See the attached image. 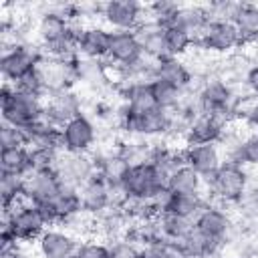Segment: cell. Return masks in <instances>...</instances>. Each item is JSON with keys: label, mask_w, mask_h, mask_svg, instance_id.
Returning <instances> with one entry per match:
<instances>
[{"label": "cell", "mask_w": 258, "mask_h": 258, "mask_svg": "<svg viewBox=\"0 0 258 258\" xmlns=\"http://www.w3.org/2000/svg\"><path fill=\"white\" fill-rule=\"evenodd\" d=\"M0 111H2V123L22 129L42 117L44 97L22 93L12 83H4L0 97Z\"/></svg>", "instance_id": "6da1fadb"}, {"label": "cell", "mask_w": 258, "mask_h": 258, "mask_svg": "<svg viewBox=\"0 0 258 258\" xmlns=\"http://www.w3.org/2000/svg\"><path fill=\"white\" fill-rule=\"evenodd\" d=\"M127 202H149L161 189L167 187V175L161 173L153 163H135L129 165L123 179L119 181Z\"/></svg>", "instance_id": "7a4b0ae2"}, {"label": "cell", "mask_w": 258, "mask_h": 258, "mask_svg": "<svg viewBox=\"0 0 258 258\" xmlns=\"http://www.w3.org/2000/svg\"><path fill=\"white\" fill-rule=\"evenodd\" d=\"M204 183L210 187V194L226 204H236L248 189V173L242 165L224 161L218 171L204 179Z\"/></svg>", "instance_id": "3957f363"}, {"label": "cell", "mask_w": 258, "mask_h": 258, "mask_svg": "<svg viewBox=\"0 0 258 258\" xmlns=\"http://www.w3.org/2000/svg\"><path fill=\"white\" fill-rule=\"evenodd\" d=\"M54 171L60 179L62 191H79L83 183L99 173L97 161L91 153H69L62 151L54 165Z\"/></svg>", "instance_id": "277c9868"}, {"label": "cell", "mask_w": 258, "mask_h": 258, "mask_svg": "<svg viewBox=\"0 0 258 258\" xmlns=\"http://www.w3.org/2000/svg\"><path fill=\"white\" fill-rule=\"evenodd\" d=\"M2 224L8 226L18 242H32L38 240L40 234L46 230V222L38 210L36 204L24 200L18 206H12L10 210H4Z\"/></svg>", "instance_id": "5b68a950"}, {"label": "cell", "mask_w": 258, "mask_h": 258, "mask_svg": "<svg viewBox=\"0 0 258 258\" xmlns=\"http://www.w3.org/2000/svg\"><path fill=\"white\" fill-rule=\"evenodd\" d=\"M79 60V58H77ZM77 60H60L48 54H42L34 67V73L42 85L44 95L71 89L79 81Z\"/></svg>", "instance_id": "8992f818"}, {"label": "cell", "mask_w": 258, "mask_h": 258, "mask_svg": "<svg viewBox=\"0 0 258 258\" xmlns=\"http://www.w3.org/2000/svg\"><path fill=\"white\" fill-rule=\"evenodd\" d=\"M40 56H42V50L30 42L18 44L12 48H4L2 58H0L4 83H16L22 77H26L28 73H32Z\"/></svg>", "instance_id": "52a82bcc"}, {"label": "cell", "mask_w": 258, "mask_h": 258, "mask_svg": "<svg viewBox=\"0 0 258 258\" xmlns=\"http://www.w3.org/2000/svg\"><path fill=\"white\" fill-rule=\"evenodd\" d=\"M198 101L202 113H222V111H234L236 95L224 79L206 77L198 91Z\"/></svg>", "instance_id": "ba28073f"}, {"label": "cell", "mask_w": 258, "mask_h": 258, "mask_svg": "<svg viewBox=\"0 0 258 258\" xmlns=\"http://www.w3.org/2000/svg\"><path fill=\"white\" fill-rule=\"evenodd\" d=\"M198 46L210 54H228L234 48L242 46V38L234 22L216 20L208 24L206 32L198 40Z\"/></svg>", "instance_id": "9c48e42d"}, {"label": "cell", "mask_w": 258, "mask_h": 258, "mask_svg": "<svg viewBox=\"0 0 258 258\" xmlns=\"http://www.w3.org/2000/svg\"><path fill=\"white\" fill-rule=\"evenodd\" d=\"M103 20L113 30H137L145 16V6L133 0H113L101 8Z\"/></svg>", "instance_id": "30bf717a"}, {"label": "cell", "mask_w": 258, "mask_h": 258, "mask_svg": "<svg viewBox=\"0 0 258 258\" xmlns=\"http://www.w3.org/2000/svg\"><path fill=\"white\" fill-rule=\"evenodd\" d=\"M81 113H83L81 111V99L73 89L48 93L44 97V113H42V117L48 123L56 125V127L67 125L71 119H75Z\"/></svg>", "instance_id": "8fae6325"}, {"label": "cell", "mask_w": 258, "mask_h": 258, "mask_svg": "<svg viewBox=\"0 0 258 258\" xmlns=\"http://www.w3.org/2000/svg\"><path fill=\"white\" fill-rule=\"evenodd\" d=\"M143 56V48L139 42V36L135 30H115L111 32V44L107 58L113 62V67L129 69L137 64Z\"/></svg>", "instance_id": "7c38bea8"}, {"label": "cell", "mask_w": 258, "mask_h": 258, "mask_svg": "<svg viewBox=\"0 0 258 258\" xmlns=\"http://www.w3.org/2000/svg\"><path fill=\"white\" fill-rule=\"evenodd\" d=\"M60 129H62L64 151H69V153H89L93 149L95 139H97V129H95V123L85 113L77 115L75 119H71Z\"/></svg>", "instance_id": "4fadbf2b"}, {"label": "cell", "mask_w": 258, "mask_h": 258, "mask_svg": "<svg viewBox=\"0 0 258 258\" xmlns=\"http://www.w3.org/2000/svg\"><path fill=\"white\" fill-rule=\"evenodd\" d=\"M34 242L40 258H75L81 246L71 232L60 228H46Z\"/></svg>", "instance_id": "5bb4252c"}, {"label": "cell", "mask_w": 258, "mask_h": 258, "mask_svg": "<svg viewBox=\"0 0 258 258\" xmlns=\"http://www.w3.org/2000/svg\"><path fill=\"white\" fill-rule=\"evenodd\" d=\"M79 198L83 212L91 216H101L109 208H113V185L97 173L95 177H91L87 183L81 185Z\"/></svg>", "instance_id": "9a60e30c"}, {"label": "cell", "mask_w": 258, "mask_h": 258, "mask_svg": "<svg viewBox=\"0 0 258 258\" xmlns=\"http://www.w3.org/2000/svg\"><path fill=\"white\" fill-rule=\"evenodd\" d=\"M60 191H62L60 179L54 169L34 171L24 177V196L28 202H32L36 206L52 202Z\"/></svg>", "instance_id": "2e32d148"}, {"label": "cell", "mask_w": 258, "mask_h": 258, "mask_svg": "<svg viewBox=\"0 0 258 258\" xmlns=\"http://www.w3.org/2000/svg\"><path fill=\"white\" fill-rule=\"evenodd\" d=\"M230 125H226L222 119H218L216 115L210 113H200L196 117H191L187 131H185V141L187 145H206V143H218L226 129Z\"/></svg>", "instance_id": "e0dca14e"}, {"label": "cell", "mask_w": 258, "mask_h": 258, "mask_svg": "<svg viewBox=\"0 0 258 258\" xmlns=\"http://www.w3.org/2000/svg\"><path fill=\"white\" fill-rule=\"evenodd\" d=\"M194 226H196L206 238H210L214 244L222 246V244L226 242L230 230H232V220H230V216H228L224 210H220L218 206L206 204V208H204V210L198 214V218L194 220Z\"/></svg>", "instance_id": "ac0fdd59"}, {"label": "cell", "mask_w": 258, "mask_h": 258, "mask_svg": "<svg viewBox=\"0 0 258 258\" xmlns=\"http://www.w3.org/2000/svg\"><path fill=\"white\" fill-rule=\"evenodd\" d=\"M222 151L216 143L206 145H185V165L198 171L204 179L214 175L222 165Z\"/></svg>", "instance_id": "d6986e66"}, {"label": "cell", "mask_w": 258, "mask_h": 258, "mask_svg": "<svg viewBox=\"0 0 258 258\" xmlns=\"http://www.w3.org/2000/svg\"><path fill=\"white\" fill-rule=\"evenodd\" d=\"M111 44V30L103 26H87L79 36V56L83 58H107Z\"/></svg>", "instance_id": "ffe728a7"}, {"label": "cell", "mask_w": 258, "mask_h": 258, "mask_svg": "<svg viewBox=\"0 0 258 258\" xmlns=\"http://www.w3.org/2000/svg\"><path fill=\"white\" fill-rule=\"evenodd\" d=\"M155 226H157V238L159 240L179 242L194 230V220L177 216L173 212H161V214H157Z\"/></svg>", "instance_id": "44dd1931"}, {"label": "cell", "mask_w": 258, "mask_h": 258, "mask_svg": "<svg viewBox=\"0 0 258 258\" xmlns=\"http://www.w3.org/2000/svg\"><path fill=\"white\" fill-rule=\"evenodd\" d=\"M137 36H139V42H141V48H143V54L155 58V60H161V58H167L169 52H167V44H165V32L163 28L155 26V24H149V22H143L137 30Z\"/></svg>", "instance_id": "7402d4cb"}, {"label": "cell", "mask_w": 258, "mask_h": 258, "mask_svg": "<svg viewBox=\"0 0 258 258\" xmlns=\"http://www.w3.org/2000/svg\"><path fill=\"white\" fill-rule=\"evenodd\" d=\"M36 34L42 40V46L54 44V42H58L71 34V22L56 16V14L42 12L38 18V24H36Z\"/></svg>", "instance_id": "603a6c76"}, {"label": "cell", "mask_w": 258, "mask_h": 258, "mask_svg": "<svg viewBox=\"0 0 258 258\" xmlns=\"http://www.w3.org/2000/svg\"><path fill=\"white\" fill-rule=\"evenodd\" d=\"M208 24H210V16L206 12V6H181L177 14V22H175V26L183 28L187 34L194 36L196 44L206 32Z\"/></svg>", "instance_id": "cb8c5ba5"}, {"label": "cell", "mask_w": 258, "mask_h": 258, "mask_svg": "<svg viewBox=\"0 0 258 258\" xmlns=\"http://www.w3.org/2000/svg\"><path fill=\"white\" fill-rule=\"evenodd\" d=\"M155 79H161V81H167L179 89H187L189 83H191V73L187 71V67L183 64L181 58H173V56H167V58H161L157 62V69H155Z\"/></svg>", "instance_id": "d4e9b609"}, {"label": "cell", "mask_w": 258, "mask_h": 258, "mask_svg": "<svg viewBox=\"0 0 258 258\" xmlns=\"http://www.w3.org/2000/svg\"><path fill=\"white\" fill-rule=\"evenodd\" d=\"M167 187L171 189V194H202L204 177L189 165H181L169 173Z\"/></svg>", "instance_id": "484cf974"}, {"label": "cell", "mask_w": 258, "mask_h": 258, "mask_svg": "<svg viewBox=\"0 0 258 258\" xmlns=\"http://www.w3.org/2000/svg\"><path fill=\"white\" fill-rule=\"evenodd\" d=\"M0 173H12V175H28L30 173V159H28V147H8L0 151Z\"/></svg>", "instance_id": "4316f807"}, {"label": "cell", "mask_w": 258, "mask_h": 258, "mask_svg": "<svg viewBox=\"0 0 258 258\" xmlns=\"http://www.w3.org/2000/svg\"><path fill=\"white\" fill-rule=\"evenodd\" d=\"M151 93L155 99V105L163 111H177L181 107V99H183V89L161 81V79H153L151 81Z\"/></svg>", "instance_id": "83f0119b"}, {"label": "cell", "mask_w": 258, "mask_h": 258, "mask_svg": "<svg viewBox=\"0 0 258 258\" xmlns=\"http://www.w3.org/2000/svg\"><path fill=\"white\" fill-rule=\"evenodd\" d=\"M204 208H206V202L202 200V194H171V200L165 212H173L177 216L196 220Z\"/></svg>", "instance_id": "f1b7e54d"}, {"label": "cell", "mask_w": 258, "mask_h": 258, "mask_svg": "<svg viewBox=\"0 0 258 258\" xmlns=\"http://www.w3.org/2000/svg\"><path fill=\"white\" fill-rule=\"evenodd\" d=\"M234 24L240 32L242 44L254 42L258 34V4H242L234 18Z\"/></svg>", "instance_id": "f546056e"}, {"label": "cell", "mask_w": 258, "mask_h": 258, "mask_svg": "<svg viewBox=\"0 0 258 258\" xmlns=\"http://www.w3.org/2000/svg\"><path fill=\"white\" fill-rule=\"evenodd\" d=\"M177 246H179V252L183 258H202L204 254H208L212 250H220V246L214 244L210 238H206L196 226L183 240L177 242Z\"/></svg>", "instance_id": "4dcf8cb0"}, {"label": "cell", "mask_w": 258, "mask_h": 258, "mask_svg": "<svg viewBox=\"0 0 258 258\" xmlns=\"http://www.w3.org/2000/svg\"><path fill=\"white\" fill-rule=\"evenodd\" d=\"M0 194H2V210L12 208L14 204L22 202L24 196V175L0 173Z\"/></svg>", "instance_id": "1f68e13d"}, {"label": "cell", "mask_w": 258, "mask_h": 258, "mask_svg": "<svg viewBox=\"0 0 258 258\" xmlns=\"http://www.w3.org/2000/svg\"><path fill=\"white\" fill-rule=\"evenodd\" d=\"M163 32H165L167 52H169V56H173V58H179V56L187 54V52H189V48L196 44L194 36H191V34H187V32H185L183 28H179V26L165 28Z\"/></svg>", "instance_id": "d6a6232c"}, {"label": "cell", "mask_w": 258, "mask_h": 258, "mask_svg": "<svg viewBox=\"0 0 258 258\" xmlns=\"http://www.w3.org/2000/svg\"><path fill=\"white\" fill-rule=\"evenodd\" d=\"M228 161L238 165H258V133L250 131L236 147V151L228 157Z\"/></svg>", "instance_id": "836d02e7"}, {"label": "cell", "mask_w": 258, "mask_h": 258, "mask_svg": "<svg viewBox=\"0 0 258 258\" xmlns=\"http://www.w3.org/2000/svg\"><path fill=\"white\" fill-rule=\"evenodd\" d=\"M60 153H62V151H56V149H50V147H40V145L28 147L30 173H34V171H44V169H54V165H56Z\"/></svg>", "instance_id": "e575fe53"}, {"label": "cell", "mask_w": 258, "mask_h": 258, "mask_svg": "<svg viewBox=\"0 0 258 258\" xmlns=\"http://www.w3.org/2000/svg\"><path fill=\"white\" fill-rule=\"evenodd\" d=\"M0 145H2V149H8V147H22V145H26L24 131H22L20 127L2 123V127H0Z\"/></svg>", "instance_id": "d590c367"}, {"label": "cell", "mask_w": 258, "mask_h": 258, "mask_svg": "<svg viewBox=\"0 0 258 258\" xmlns=\"http://www.w3.org/2000/svg\"><path fill=\"white\" fill-rule=\"evenodd\" d=\"M75 258H113V256H111V246L103 242H85L79 246Z\"/></svg>", "instance_id": "8d00e7d4"}, {"label": "cell", "mask_w": 258, "mask_h": 258, "mask_svg": "<svg viewBox=\"0 0 258 258\" xmlns=\"http://www.w3.org/2000/svg\"><path fill=\"white\" fill-rule=\"evenodd\" d=\"M236 206L242 216H246L250 220L258 218V189H252V191L246 189V194L236 202Z\"/></svg>", "instance_id": "74e56055"}, {"label": "cell", "mask_w": 258, "mask_h": 258, "mask_svg": "<svg viewBox=\"0 0 258 258\" xmlns=\"http://www.w3.org/2000/svg\"><path fill=\"white\" fill-rule=\"evenodd\" d=\"M111 256L113 258H139V248L129 240H119L111 244Z\"/></svg>", "instance_id": "f35d334b"}, {"label": "cell", "mask_w": 258, "mask_h": 258, "mask_svg": "<svg viewBox=\"0 0 258 258\" xmlns=\"http://www.w3.org/2000/svg\"><path fill=\"white\" fill-rule=\"evenodd\" d=\"M244 83H246L248 91H250L254 97H258V64H254V67H250V69L246 71Z\"/></svg>", "instance_id": "ab89813d"}, {"label": "cell", "mask_w": 258, "mask_h": 258, "mask_svg": "<svg viewBox=\"0 0 258 258\" xmlns=\"http://www.w3.org/2000/svg\"><path fill=\"white\" fill-rule=\"evenodd\" d=\"M246 123H248V127H250L252 131L258 133V103H256V107L250 111V115L246 117Z\"/></svg>", "instance_id": "60d3db41"}, {"label": "cell", "mask_w": 258, "mask_h": 258, "mask_svg": "<svg viewBox=\"0 0 258 258\" xmlns=\"http://www.w3.org/2000/svg\"><path fill=\"white\" fill-rule=\"evenodd\" d=\"M202 258H222V256H220V250H212V252H208V254H204Z\"/></svg>", "instance_id": "b9f144b4"}, {"label": "cell", "mask_w": 258, "mask_h": 258, "mask_svg": "<svg viewBox=\"0 0 258 258\" xmlns=\"http://www.w3.org/2000/svg\"><path fill=\"white\" fill-rule=\"evenodd\" d=\"M254 42H256V44H258V34H256V40H254Z\"/></svg>", "instance_id": "7bdbcfd3"}]
</instances>
